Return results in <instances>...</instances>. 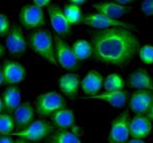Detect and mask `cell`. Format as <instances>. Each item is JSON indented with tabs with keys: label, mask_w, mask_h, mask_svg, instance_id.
I'll return each mask as SVG.
<instances>
[{
	"label": "cell",
	"mask_w": 153,
	"mask_h": 143,
	"mask_svg": "<svg viewBox=\"0 0 153 143\" xmlns=\"http://www.w3.org/2000/svg\"><path fill=\"white\" fill-rule=\"evenodd\" d=\"M91 39L94 57L111 66L127 65L140 48L137 36L121 27L97 30L91 34Z\"/></svg>",
	"instance_id": "6da1fadb"
},
{
	"label": "cell",
	"mask_w": 153,
	"mask_h": 143,
	"mask_svg": "<svg viewBox=\"0 0 153 143\" xmlns=\"http://www.w3.org/2000/svg\"><path fill=\"white\" fill-rule=\"evenodd\" d=\"M82 22L87 26L93 27V28L97 30H105L114 28V27H121V28L126 29L134 28V26L130 25V24L122 22L120 20L112 19V18H109L100 13H88L84 16Z\"/></svg>",
	"instance_id": "ba28073f"
},
{
	"label": "cell",
	"mask_w": 153,
	"mask_h": 143,
	"mask_svg": "<svg viewBox=\"0 0 153 143\" xmlns=\"http://www.w3.org/2000/svg\"><path fill=\"white\" fill-rule=\"evenodd\" d=\"M27 41L20 26L14 25L6 36V48L10 55L19 57L27 50Z\"/></svg>",
	"instance_id": "30bf717a"
},
{
	"label": "cell",
	"mask_w": 153,
	"mask_h": 143,
	"mask_svg": "<svg viewBox=\"0 0 153 143\" xmlns=\"http://www.w3.org/2000/svg\"><path fill=\"white\" fill-rule=\"evenodd\" d=\"M19 20L21 25L27 30L40 29L46 25L43 9L35 4L24 6L20 11Z\"/></svg>",
	"instance_id": "52a82bcc"
},
{
	"label": "cell",
	"mask_w": 153,
	"mask_h": 143,
	"mask_svg": "<svg viewBox=\"0 0 153 143\" xmlns=\"http://www.w3.org/2000/svg\"><path fill=\"white\" fill-rule=\"evenodd\" d=\"M94 7L97 13L105 15V16L116 20H118L119 18L123 17L124 15L130 12L129 7H125V6L117 4L115 2H100L94 4Z\"/></svg>",
	"instance_id": "e0dca14e"
},
{
	"label": "cell",
	"mask_w": 153,
	"mask_h": 143,
	"mask_svg": "<svg viewBox=\"0 0 153 143\" xmlns=\"http://www.w3.org/2000/svg\"><path fill=\"white\" fill-rule=\"evenodd\" d=\"M147 117L150 119L151 121H153V105L151 106V108H150V110H149L148 112H147Z\"/></svg>",
	"instance_id": "e575fe53"
},
{
	"label": "cell",
	"mask_w": 153,
	"mask_h": 143,
	"mask_svg": "<svg viewBox=\"0 0 153 143\" xmlns=\"http://www.w3.org/2000/svg\"><path fill=\"white\" fill-rule=\"evenodd\" d=\"M103 86L102 76L97 71H90L81 81L82 90L87 96H96Z\"/></svg>",
	"instance_id": "2e32d148"
},
{
	"label": "cell",
	"mask_w": 153,
	"mask_h": 143,
	"mask_svg": "<svg viewBox=\"0 0 153 143\" xmlns=\"http://www.w3.org/2000/svg\"><path fill=\"white\" fill-rule=\"evenodd\" d=\"M5 110V107H4V103H3V100H2V97H0V114L3 113V111Z\"/></svg>",
	"instance_id": "8d00e7d4"
},
{
	"label": "cell",
	"mask_w": 153,
	"mask_h": 143,
	"mask_svg": "<svg viewBox=\"0 0 153 143\" xmlns=\"http://www.w3.org/2000/svg\"><path fill=\"white\" fill-rule=\"evenodd\" d=\"M14 143H30L29 141H26V140H24V139H17V140H15Z\"/></svg>",
	"instance_id": "f35d334b"
},
{
	"label": "cell",
	"mask_w": 153,
	"mask_h": 143,
	"mask_svg": "<svg viewBox=\"0 0 153 143\" xmlns=\"http://www.w3.org/2000/svg\"><path fill=\"white\" fill-rule=\"evenodd\" d=\"M152 130V121L147 115H135L130 119L129 132L132 138L143 139L150 134Z\"/></svg>",
	"instance_id": "4fadbf2b"
},
{
	"label": "cell",
	"mask_w": 153,
	"mask_h": 143,
	"mask_svg": "<svg viewBox=\"0 0 153 143\" xmlns=\"http://www.w3.org/2000/svg\"><path fill=\"white\" fill-rule=\"evenodd\" d=\"M30 48L49 63L58 66L55 57V43L51 32L47 29H36L29 36Z\"/></svg>",
	"instance_id": "7a4b0ae2"
},
{
	"label": "cell",
	"mask_w": 153,
	"mask_h": 143,
	"mask_svg": "<svg viewBox=\"0 0 153 143\" xmlns=\"http://www.w3.org/2000/svg\"><path fill=\"white\" fill-rule=\"evenodd\" d=\"M50 121L59 129H69L75 124V113L70 108H62L55 111L50 116Z\"/></svg>",
	"instance_id": "ffe728a7"
},
{
	"label": "cell",
	"mask_w": 153,
	"mask_h": 143,
	"mask_svg": "<svg viewBox=\"0 0 153 143\" xmlns=\"http://www.w3.org/2000/svg\"><path fill=\"white\" fill-rule=\"evenodd\" d=\"M73 51L75 53L76 58L79 61L87 60L91 57L94 54V48L90 42L85 40V39H79L73 44Z\"/></svg>",
	"instance_id": "603a6c76"
},
{
	"label": "cell",
	"mask_w": 153,
	"mask_h": 143,
	"mask_svg": "<svg viewBox=\"0 0 153 143\" xmlns=\"http://www.w3.org/2000/svg\"><path fill=\"white\" fill-rule=\"evenodd\" d=\"M130 115L127 111L118 114L111 122L108 140L109 143H127L130 136Z\"/></svg>",
	"instance_id": "8992f818"
},
{
	"label": "cell",
	"mask_w": 153,
	"mask_h": 143,
	"mask_svg": "<svg viewBox=\"0 0 153 143\" xmlns=\"http://www.w3.org/2000/svg\"><path fill=\"white\" fill-rule=\"evenodd\" d=\"M130 110L136 115H146L153 105V92L145 90H135L128 102Z\"/></svg>",
	"instance_id": "9c48e42d"
},
{
	"label": "cell",
	"mask_w": 153,
	"mask_h": 143,
	"mask_svg": "<svg viewBox=\"0 0 153 143\" xmlns=\"http://www.w3.org/2000/svg\"><path fill=\"white\" fill-rule=\"evenodd\" d=\"M0 143H14L12 138L8 135H2L0 136Z\"/></svg>",
	"instance_id": "4dcf8cb0"
},
{
	"label": "cell",
	"mask_w": 153,
	"mask_h": 143,
	"mask_svg": "<svg viewBox=\"0 0 153 143\" xmlns=\"http://www.w3.org/2000/svg\"><path fill=\"white\" fill-rule=\"evenodd\" d=\"M14 128V117L10 113L0 114V135H10Z\"/></svg>",
	"instance_id": "484cf974"
},
{
	"label": "cell",
	"mask_w": 153,
	"mask_h": 143,
	"mask_svg": "<svg viewBox=\"0 0 153 143\" xmlns=\"http://www.w3.org/2000/svg\"><path fill=\"white\" fill-rule=\"evenodd\" d=\"M55 43V57L58 64H60L64 69L68 71H76L79 69V60L75 56L73 48L62 39L60 36L56 35L54 37Z\"/></svg>",
	"instance_id": "5b68a950"
},
{
	"label": "cell",
	"mask_w": 153,
	"mask_h": 143,
	"mask_svg": "<svg viewBox=\"0 0 153 143\" xmlns=\"http://www.w3.org/2000/svg\"><path fill=\"white\" fill-rule=\"evenodd\" d=\"M4 53H5V47L0 43V59L4 56Z\"/></svg>",
	"instance_id": "d590c367"
},
{
	"label": "cell",
	"mask_w": 153,
	"mask_h": 143,
	"mask_svg": "<svg viewBox=\"0 0 153 143\" xmlns=\"http://www.w3.org/2000/svg\"><path fill=\"white\" fill-rule=\"evenodd\" d=\"M4 83L9 86H15L26 79V69L22 64L13 60H6L1 67Z\"/></svg>",
	"instance_id": "8fae6325"
},
{
	"label": "cell",
	"mask_w": 153,
	"mask_h": 143,
	"mask_svg": "<svg viewBox=\"0 0 153 143\" xmlns=\"http://www.w3.org/2000/svg\"><path fill=\"white\" fill-rule=\"evenodd\" d=\"M63 12L65 17L67 18V20H68V22L71 25H76V24L81 23L82 21V18H84L82 14V10L79 7V5H75V4L66 5Z\"/></svg>",
	"instance_id": "d4e9b609"
},
{
	"label": "cell",
	"mask_w": 153,
	"mask_h": 143,
	"mask_svg": "<svg viewBox=\"0 0 153 143\" xmlns=\"http://www.w3.org/2000/svg\"><path fill=\"white\" fill-rule=\"evenodd\" d=\"M52 0H33V2H34L35 5L39 6V7H45V6H49L50 4V2Z\"/></svg>",
	"instance_id": "f546056e"
},
{
	"label": "cell",
	"mask_w": 153,
	"mask_h": 143,
	"mask_svg": "<svg viewBox=\"0 0 153 143\" xmlns=\"http://www.w3.org/2000/svg\"><path fill=\"white\" fill-rule=\"evenodd\" d=\"M71 2V4H75V5H79V4H82L85 3L87 0H69Z\"/></svg>",
	"instance_id": "d6a6232c"
},
{
	"label": "cell",
	"mask_w": 153,
	"mask_h": 143,
	"mask_svg": "<svg viewBox=\"0 0 153 143\" xmlns=\"http://www.w3.org/2000/svg\"><path fill=\"white\" fill-rule=\"evenodd\" d=\"M4 83V77H3V73H2V69L0 67V87L2 86V84Z\"/></svg>",
	"instance_id": "74e56055"
},
{
	"label": "cell",
	"mask_w": 153,
	"mask_h": 143,
	"mask_svg": "<svg viewBox=\"0 0 153 143\" xmlns=\"http://www.w3.org/2000/svg\"><path fill=\"white\" fill-rule=\"evenodd\" d=\"M48 15L51 21L52 28L58 35H60V37L70 35L71 24L68 22L62 9H60L57 5H50L48 6Z\"/></svg>",
	"instance_id": "7c38bea8"
},
{
	"label": "cell",
	"mask_w": 153,
	"mask_h": 143,
	"mask_svg": "<svg viewBox=\"0 0 153 143\" xmlns=\"http://www.w3.org/2000/svg\"><path fill=\"white\" fill-rule=\"evenodd\" d=\"M134 0H114V2L117 3V4H120V5H126V4H129V3L133 2Z\"/></svg>",
	"instance_id": "1f68e13d"
},
{
	"label": "cell",
	"mask_w": 153,
	"mask_h": 143,
	"mask_svg": "<svg viewBox=\"0 0 153 143\" xmlns=\"http://www.w3.org/2000/svg\"><path fill=\"white\" fill-rule=\"evenodd\" d=\"M11 29L10 22H9L7 16L5 14L0 13V37L7 36Z\"/></svg>",
	"instance_id": "83f0119b"
},
{
	"label": "cell",
	"mask_w": 153,
	"mask_h": 143,
	"mask_svg": "<svg viewBox=\"0 0 153 143\" xmlns=\"http://www.w3.org/2000/svg\"><path fill=\"white\" fill-rule=\"evenodd\" d=\"M2 100L7 113H13L21 104V92L17 86H9L2 93Z\"/></svg>",
	"instance_id": "44dd1931"
},
{
	"label": "cell",
	"mask_w": 153,
	"mask_h": 143,
	"mask_svg": "<svg viewBox=\"0 0 153 143\" xmlns=\"http://www.w3.org/2000/svg\"><path fill=\"white\" fill-rule=\"evenodd\" d=\"M127 143H146L142 140V139H137V138H132L131 140H128Z\"/></svg>",
	"instance_id": "836d02e7"
},
{
	"label": "cell",
	"mask_w": 153,
	"mask_h": 143,
	"mask_svg": "<svg viewBox=\"0 0 153 143\" xmlns=\"http://www.w3.org/2000/svg\"><path fill=\"white\" fill-rule=\"evenodd\" d=\"M50 143H82L78 133L68 129H58L50 135Z\"/></svg>",
	"instance_id": "7402d4cb"
},
{
	"label": "cell",
	"mask_w": 153,
	"mask_h": 143,
	"mask_svg": "<svg viewBox=\"0 0 153 143\" xmlns=\"http://www.w3.org/2000/svg\"><path fill=\"white\" fill-rule=\"evenodd\" d=\"M138 56L142 63L146 65H152L153 64V46L151 45H143L139 48Z\"/></svg>",
	"instance_id": "4316f807"
},
{
	"label": "cell",
	"mask_w": 153,
	"mask_h": 143,
	"mask_svg": "<svg viewBox=\"0 0 153 143\" xmlns=\"http://www.w3.org/2000/svg\"><path fill=\"white\" fill-rule=\"evenodd\" d=\"M128 84L137 90H145L153 92V79L144 69H137L128 77Z\"/></svg>",
	"instance_id": "d6986e66"
},
{
	"label": "cell",
	"mask_w": 153,
	"mask_h": 143,
	"mask_svg": "<svg viewBox=\"0 0 153 143\" xmlns=\"http://www.w3.org/2000/svg\"><path fill=\"white\" fill-rule=\"evenodd\" d=\"M13 113L15 126L17 127L18 130L26 128L30 123L34 121L35 109L31 103L28 102L21 103Z\"/></svg>",
	"instance_id": "9a60e30c"
},
{
	"label": "cell",
	"mask_w": 153,
	"mask_h": 143,
	"mask_svg": "<svg viewBox=\"0 0 153 143\" xmlns=\"http://www.w3.org/2000/svg\"><path fill=\"white\" fill-rule=\"evenodd\" d=\"M82 99H100L108 102L114 107H122L126 104L127 100L129 99V93L126 90H120V92H105L102 93H97L96 96H82Z\"/></svg>",
	"instance_id": "5bb4252c"
},
{
	"label": "cell",
	"mask_w": 153,
	"mask_h": 143,
	"mask_svg": "<svg viewBox=\"0 0 153 143\" xmlns=\"http://www.w3.org/2000/svg\"><path fill=\"white\" fill-rule=\"evenodd\" d=\"M54 125L51 121L46 119H37L29 124L26 128L12 132L10 135L17 136L29 142L41 141L54 132Z\"/></svg>",
	"instance_id": "3957f363"
},
{
	"label": "cell",
	"mask_w": 153,
	"mask_h": 143,
	"mask_svg": "<svg viewBox=\"0 0 153 143\" xmlns=\"http://www.w3.org/2000/svg\"><path fill=\"white\" fill-rule=\"evenodd\" d=\"M141 11L145 16L153 15V0H143L141 3Z\"/></svg>",
	"instance_id": "f1b7e54d"
},
{
	"label": "cell",
	"mask_w": 153,
	"mask_h": 143,
	"mask_svg": "<svg viewBox=\"0 0 153 143\" xmlns=\"http://www.w3.org/2000/svg\"><path fill=\"white\" fill-rule=\"evenodd\" d=\"M68 102L63 96L56 92L41 93L35 100L37 114L40 117L51 116L55 111L65 108Z\"/></svg>",
	"instance_id": "277c9868"
},
{
	"label": "cell",
	"mask_w": 153,
	"mask_h": 143,
	"mask_svg": "<svg viewBox=\"0 0 153 143\" xmlns=\"http://www.w3.org/2000/svg\"><path fill=\"white\" fill-rule=\"evenodd\" d=\"M81 87V79L79 75L69 73L59 79V89L69 99H75Z\"/></svg>",
	"instance_id": "ac0fdd59"
},
{
	"label": "cell",
	"mask_w": 153,
	"mask_h": 143,
	"mask_svg": "<svg viewBox=\"0 0 153 143\" xmlns=\"http://www.w3.org/2000/svg\"><path fill=\"white\" fill-rule=\"evenodd\" d=\"M105 92H120L124 90V81L118 74H111L103 80Z\"/></svg>",
	"instance_id": "cb8c5ba5"
}]
</instances>
